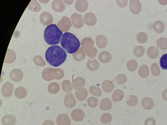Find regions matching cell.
<instances>
[{
  "mask_svg": "<svg viewBox=\"0 0 167 125\" xmlns=\"http://www.w3.org/2000/svg\"><path fill=\"white\" fill-rule=\"evenodd\" d=\"M67 55L65 51L60 46L53 45L46 50L45 54L46 60L50 65L58 67L66 60Z\"/></svg>",
  "mask_w": 167,
  "mask_h": 125,
  "instance_id": "obj_1",
  "label": "cell"
},
{
  "mask_svg": "<svg viewBox=\"0 0 167 125\" xmlns=\"http://www.w3.org/2000/svg\"><path fill=\"white\" fill-rule=\"evenodd\" d=\"M63 32L57 25L51 24L46 27L44 32V38L46 42L50 45L59 44L61 41Z\"/></svg>",
  "mask_w": 167,
  "mask_h": 125,
  "instance_id": "obj_2",
  "label": "cell"
},
{
  "mask_svg": "<svg viewBox=\"0 0 167 125\" xmlns=\"http://www.w3.org/2000/svg\"><path fill=\"white\" fill-rule=\"evenodd\" d=\"M62 47L67 53H76L80 48L81 44L78 38L72 33L66 32L63 34L61 42Z\"/></svg>",
  "mask_w": 167,
  "mask_h": 125,
  "instance_id": "obj_3",
  "label": "cell"
},
{
  "mask_svg": "<svg viewBox=\"0 0 167 125\" xmlns=\"http://www.w3.org/2000/svg\"><path fill=\"white\" fill-rule=\"evenodd\" d=\"M130 8L132 14L137 15L141 10V3L138 0H131L130 3Z\"/></svg>",
  "mask_w": 167,
  "mask_h": 125,
  "instance_id": "obj_4",
  "label": "cell"
},
{
  "mask_svg": "<svg viewBox=\"0 0 167 125\" xmlns=\"http://www.w3.org/2000/svg\"><path fill=\"white\" fill-rule=\"evenodd\" d=\"M84 20L85 23L89 26L95 25L97 22L95 16L91 12L87 13L84 16Z\"/></svg>",
  "mask_w": 167,
  "mask_h": 125,
  "instance_id": "obj_5",
  "label": "cell"
},
{
  "mask_svg": "<svg viewBox=\"0 0 167 125\" xmlns=\"http://www.w3.org/2000/svg\"><path fill=\"white\" fill-rule=\"evenodd\" d=\"M14 86L12 84L8 82L5 83L2 88V92L3 96L6 97L10 96L12 93Z\"/></svg>",
  "mask_w": 167,
  "mask_h": 125,
  "instance_id": "obj_6",
  "label": "cell"
},
{
  "mask_svg": "<svg viewBox=\"0 0 167 125\" xmlns=\"http://www.w3.org/2000/svg\"><path fill=\"white\" fill-rule=\"evenodd\" d=\"M85 116V114L84 112L79 109L73 110L71 114L72 119L77 121H82Z\"/></svg>",
  "mask_w": 167,
  "mask_h": 125,
  "instance_id": "obj_7",
  "label": "cell"
},
{
  "mask_svg": "<svg viewBox=\"0 0 167 125\" xmlns=\"http://www.w3.org/2000/svg\"><path fill=\"white\" fill-rule=\"evenodd\" d=\"M64 103L66 107L69 108H72L75 106L76 101L74 96L72 93H70L66 96Z\"/></svg>",
  "mask_w": 167,
  "mask_h": 125,
  "instance_id": "obj_8",
  "label": "cell"
},
{
  "mask_svg": "<svg viewBox=\"0 0 167 125\" xmlns=\"http://www.w3.org/2000/svg\"><path fill=\"white\" fill-rule=\"evenodd\" d=\"M76 96L77 99L81 101L86 100L88 96L87 91L82 87L78 88L76 92Z\"/></svg>",
  "mask_w": 167,
  "mask_h": 125,
  "instance_id": "obj_9",
  "label": "cell"
},
{
  "mask_svg": "<svg viewBox=\"0 0 167 125\" xmlns=\"http://www.w3.org/2000/svg\"><path fill=\"white\" fill-rule=\"evenodd\" d=\"M82 47L86 50L92 49L94 47V42L90 37L84 38L81 41Z\"/></svg>",
  "mask_w": 167,
  "mask_h": 125,
  "instance_id": "obj_10",
  "label": "cell"
},
{
  "mask_svg": "<svg viewBox=\"0 0 167 125\" xmlns=\"http://www.w3.org/2000/svg\"><path fill=\"white\" fill-rule=\"evenodd\" d=\"M56 121L58 125H70L71 123L69 116L65 114L58 115Z\"/></svg>",
  "mask_w": 167,
  "mask_h": 125,
  "instance_id": "obj_11",
  "label": "cell"
},
{
  "mask_svg": "<svg viewBox=\"0 0 167 125\" xmlns=\"http://www.w3.org/2000/svg\"><path fill=\"white\" fill-rule=\"evenodd\" d=\"M4 125H15L17 123L16 118L12 115H7L4 116L2 120Z\"/></svg>",
  "mask_w": 167,
  "mask_h": 125,
  "instance_id": "obj_12",
  "label": "cell"
},
{
  "mask_svg": "<svg viewBox=\"0 0 167 125\" xmlns=\"http://www.w3.org/2000/svg\"><path fill=\"white\" fill-rule=\"evenodd\" d=\"M112 58V56L109 52L107 51H103L100 53L99 56L100 61L103 63H106L109 62Z\"/></svg>",
  "mask_w": 167,
  "mask_h": 125,
  "instance_id": "obj_13",
  "label": "cell"
},
{
  "mask_svg": "<svg viewBox=\"0 0 167 125\" xmlns=\"http://www.w3.org/2000/svg\"><path fill=\"white\" fill-rule=\"evenodd\" d=\"M96 41L98 47L101 48H105L108 43L107 39L103 35H100L97 36Z\"/></svg>",
  "mask_w": 167,
  "mask_h": 125,
  "instance_id": "obj_14",
  "label": "cell"
},
{
  "mask_svg": "<svg viewBox=\"0 0 167 125\" xmlns=\"http://www.w3.org/2000/svg\"><path fill=\"white\" fill-rule=\"evenodd\" d=\"M100 106L103 110H109L112 108V104L109 99L105 98L101 101Z\"/></svg>",
  "mask_w": 167,
  "mask_h": 125,
  "instance_id": "obj_15",
  "label": "cell"
},
{
  "mask_svg": "<svg viewBox=\"0 0 167 125\" xmlns=\"http://www.w3.org/2000/svg\"><path fill=\"white\" fill-rule=\"evenodd\" d=\"M76 7L78 11L84 12L88 9V2L86 0L78 1L77 2Z\"/></svg>",
  "mask_w": 167,
  "mask_h": 125,
  "instance_id": "obj_16",
  "label": "cell"
},
{
  "mask_svg": "<svg viewBox=\"0 0 167 125\" xmlns=\"http://www.w3.org/2000/svg\"><path fill=\"white\" fill-rule=\"evenodd\" d=\"M124 97L123 92L121 90L117 89L114 91L112 95V100L115 102L122 100Z\"/></svg>",
  "mask_w": 167,
  "mask_h": 125,
  "instance_id": "obj_17",
  "label": "cell"
},
{
  "mask_svg": "<svg viewBox=\"0 0 167 125\" xmlns=\"http://www.w3.org/2000/svg\"><path fill=\"white\" fill-rule=\"evenodd\" d=\"M102 87L106 92L110 93L114 89L115 85L111 81L106 80L103 83Z\"/></svg>",
  "mask_w": 167,
  "mask_h": 125,
  "instance_id": "obj_18",
  "label": "cell"
},
{
  "mask_svg": "<svg viewBox=\"0 0 167 125\" xmlns=\"http://www.w3.org/2000/svg\"><path fill=\"white\" fill-rule=\"evenodd\" d=\"M86 65L88 69L91 71L97 70L99 67V63L96 59H93V60L89 59Z\"/></svg>",
  "mask_w": 167,
  "mask_h": 125,
  "instance_id": "obj_19",
  "label": "cell"
},
{
  "mask_svg": "<svg viewBox=\"0 0 167 125\" xmlns=\"http://www.w3.org/2000/svg\"><path fill=\"white\" fill-rule=\"evenodd\" d=\"M153 28L158 33H161L165 30V25L162 21H157L154 23Z\"/></svg>",
  "mask_w": 167,
  "mask_h": 125,
  "instance_id": "obj_20",
  "label": "cell"
},
{
  "mask_svg": "<svg viewBox=\"0 0 167 125\" xmlns=\"http://www.w3.org/2000/svg\"><path fill=\"white\" fill-rule=\"evenodd\" d=\"M85 84L84 79L81 77H78L75 79L72 83V87L75 89L80 87H84Z\"/></svg>",
  "mask_w": 167,
  "mask_h": 125,
  "instance_id": "obj_21",
  "label": "cell"
},
{
  "mask_svg": "<svg viewBox=\"0 0 167 125\" xmlns=\"http://www.w3.org/2000/svg\"><path fill=\"white\" fill-rule=\"evenodd\" d=\"M74 25L77 28H81L84 25V21L82 16L81 15L75 14L74 15Z\"/></svg>",
  "mask_w": 167,
  "mask_h": 125,
  "instance_id": "obj_22",
  "label": "cell"
},
{
  "mask_svg": "<svg viewBox=\"0 0 167 125\" xmlns=\"http://www.w3.org/2000/svg\"><path fill=\"white\" fill-rule=\"evenodd\" d=\"M147 54L150 58L155 59L158 56L159 51L157 48L151 47L149 48L147 51Z\"/></svg>",
  "mask_w": 167,
  "mask_h": 125,
  "instance_id": "obj_23",
  "label": "cell"
},
{
  "mask_svg": "<svg viewBox=\"0 0 167 125\" xmlns=\"http://www.w3.org/2000/svg\"><path fill=\"white\" fill-rule=\"evenodd\" d=\"M74 56V58L77 61H81L83 60L85 58V52L82 47H80L78 51L73 54V56Z\"/></svg>",
  "mask_w": 167,
  "mask_h": 125,
  "instance_id": "obj_24",
  "label": "cell"
},
{
  "mask_svg": "<svg viewBox=\"0 0 167 125\" xmlns=\"http://www.w3.org/2000/svg\"><path fill=\"white\" fill-rule=\"evenodd\" d=\"M158 47L161 50H164L167 49V39L164 37L159 38L156 42Z\"/></svg>",
  "mask_w": 167,
  "mask_h": 125,
  "instance_id": "obj_25",
  "label": "cell"
},
{
  "mask_svg": "<svg viewBox=\"0 0 167 125\" xmlns=\"http://www.w3.org/2000/svg\"><path fill=\"white\" fill-rule=\"evenodd\" d=\"M48 89L50 93L56 94L59 91V86L57 83L53 82L49 85Z\"/></svg>",
  "mask_w": 167,
  "mask_h": 125,
  "instance_id": "obj_26",
  "label": "cell"
},
{
  "mask_svg": "<svg viewBox=\"0 0 167 125\" xmlns=\"http://www.w3.org/2000/svg\"><path fill=\"white\" fill-rule=\"evenodd\" d=\"M15 94L16 96L19 98H23L26 97L27 95V92L24 88L20 87L16 90Z\"/></svg>",
  "mask_w": 167,
  "mask_h": 125,
  "instance_id": "obj_27",
  "label": "cell"
},
{
  "mask_svg": "<svg viewBox=\"0 0 167 125\" xmlns=\"http://www.w3.org/2000/svg\"><path fill=\"white\" fill-rule=\"evenodd\" d=\"M63 90L66 93H69L72 90V85L70 81L65 80L62 83Z\"/></svg>",
  "mask_w": 167,
  "mask_h": 125,
  "instance_id": "obj_28",
  "label": "cell"
},
{
  "mask_svg": "<svg viewBox=\"0 0 167 125\" xmlns=\"http://www.w3.org/2000/svg\"><path fill=\"white\" fill-rule=\"evenodd\" d=\"M145 49L141 46H137L133 50V53L137 57H141L144 54Z\"/></svg>",
  "mask_w": 167,
  "mask_h": 125,
  "instance_id": "obj_29",
  "label": "cell"
},
{
  "mask_svg": "<svg viewBox=\"0 0 167 125\" xmlns=\"http://www.w3.org/2000/svg\"><path fill=\"white\" fill-rule=\"evenodd\" d=\"M138 41L141 43H145L148 39V37L145 33L141 32L139 33L137 36Z\"/></svg>",
  "mask_w": 167,
  "mask_h": 125,
  "instance_id": "obj_30",
  "label": "cell"
},
{
  "mask_svg": "<svg viewBox=\"0 0 167 125\" xmlns=\"http://www.w3.org/2000/svg\"><path fill=\"white\" fill-rule=\"evenodd\" d=\"M91 94L97 97H100L102 95V92L100 88L96 87L94 85H92L90 88Z\"/></svg>",
  "mask_w": 167,
  "mask_h": 125,
  "instance_id": "obj_31",
  "label": "cell"
},
{
  "mask_svg": "<svg viewBox=\"0 0 167 125\" xmlns=\"http://www.w3.org/2000/svg\"><path fill=\"white\" fill-rule=\"evenodd\" d=\"M160 67L164 70H167V54L163 55L160 59Z\"/></svg>",
  "mask_w": 167,
  "mask_h": 125,
  "instance_id": "obj_32",
  "label": "cell"
},
{
  "mask_svg": "<svg viewBox=\"0 0 167 125\" xmlns=\"http://www.w3.org/2000/svg\"><path fill=\"white\" fill-rule=\"evenodd\" d=\"M127 78L124 74H121L118 75L115 79L116 83L118 84H123L126 83Z\"/></svg>",
  "mask_w": 167,
  "mask_h": 125,
  "instance_id": "obj_33",
  "label": "cell"
},
{
  "mask_svg": "<svg viewBox=\"0 0 167 125\" xmlns=\"http://www.w3.org/2000/svg\"><path fill=\"white\" fill-rule=\"evenodd\" d=\"M112 120L111 115L109 113H105L102 115L101 121L103 123L106 124L110 123Z\"/></svg>",
  "mask_w": 167,
  "mask_h": 125,
  "instance_id": "obj_34",
  "label": "cell"
},
{
  "mask_svg": "<svg viewBox=\"0 0 167 125\" xmlns=\"http://www.w3.org/2000/svg\"><path fill=\"white\" fill-rule=\"evenodd\" d=\"M87 101L89 106L92 108L96 107L97 106L98 103V100L97 99L94 97H90Z\"/></svg>",
  "mask_w": 167,
  "mask_h": 125,
  "instance_id": "obj_35",
  "label": "cell"
},
{
  "mask_svg": "<svg viewBox=\"0 0 167 125\" xmlns=\"http://www.w3.org/2000/svg\"><path fill=\"white\" fill-rule=\"evenodd\" d=\"M137 62L133 60L130 61L127 65V68L130 71H135L137 69Z\"/></svg>",
  "mask_w": 167,
  "mask_h": 125,
  "instance_id": "obj_36",
  "label": "cell"
},
{
  "mask_svg": "<svg viewBox=\"0 0 167 125\" xmlns=\"http://www.w3.org/2000/svg\"><path fill=\"white\" fill-rule=\"evenodd\" d=\"M86 54L88 57L91 58H95L96 56L97 51L95 47H93L89 50H85Z\"/></svg>",
  "mask_w": 167,
  "mask_h": 125,
  "instance_id": "obj_37",
  "label": "cell"
},
{
  "mask_svg": "<svg viewBox=\"0 0 167 125\" xmlns=\"http://www.w3.org/2000/svg\"><path fill=\"white\" fill-rule=\"evenodd\" d=\"M43 125H55V124L52 120H47L44 121Z\"/></svg>",
  "mask_w": 167,
  "mask_h": 125,
  "instance_id": "obj_38",
  "label": "cell"
},
{
  "mask_svg": "<svg viewBox=\"0 0 167 125\" xmlns=\"http://www.w3.org/2000/svg\"><path fill=\"white\" fill-rule=\"evenodd\" d=\"M122 3H117L118 6L121 7H124L128 3V1H120Z\"/></svg>",
  "mask_w": 167,
  "mask_h": 125,
  "instance_id": "obj_39",
  "label": "cell"
},
{
  "mask_svg": "<svg viewBox=\"0 0 167 125\" xmlns=\"http://www.w3.org/2000/svg\"><path fill=\"white\" fill-rule=\"evenodd\" d=\"M158 2L161 5H165L167 4V1H161V0H158Z\"/></svg>",
  "mask_w": 167,
  "mask_h": 125,
  "instance_id": "obj_40",
  "label": "cell"
},
{
  "mask_svg": "<svg viewBox=\"0 0 167 125\" xmlns=\"http://www.w3.org/2000/svg\"><path fill=\"white\" fill-rule=\"evenodd\" d=\"M166 11L167 12V9H166Z\"/></svg>",
  "mask_w": 167,
  "mask_h": 125,
  "instance_id": "obj_41",
  "label": "cell"
},
{
  "mask_svg": "<svg viewBox=\"0 0 167 125\" xmlns=\"http://www.w3.org/2000/svg\"></svg>",
  "mask_w": 167,
  "mask_h": 125,
  "instance_id": "obj_42",
  "label": "cell"
}]
</instances>
